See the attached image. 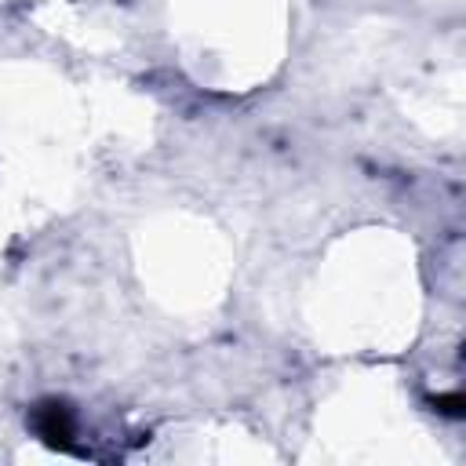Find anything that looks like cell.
Returning a JSON list of instances; mask_svg holds the SVG:
<instances>
[{"mask_svg": "<svg viewBox=\"0 0 466 466\" xmlns=\"http://www.w3.org/2000/svg\"><path fill=\"white\" fill-rule=\"evenodd\" d=\"M33 430L51 444V448H69L76 433V419L66 400H44L33 408Z\"/></svg>", "mask_w": 466, "mask_h": 466, "instance_id": "obj_1", "label": "cell"}, {"mask_svg": "<svg viewBox=\"0 0 466 466\" xmlns=\"http://www.w3.org/2000/svg\"><path fill=\"white\" fill-rule=\"evenodd\" d=\"M437 408H441L444 415H455V419H459V415H462V397H459V393H448V397H437Z\"/></svg>", "mask_w": 466, "mask_h": 466, "instance_id": "obj_2", "label": "cell"}]
</instances>
